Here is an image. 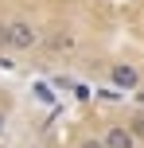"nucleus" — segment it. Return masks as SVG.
Listing matches in <instances>:
<instances>
[{"instance_id":"obj_4","label":"nucleus","mask_w":144,"mask_h":148,"mask_svg":"<svg viewBox=\"0 0 144 148\" xmlns=\"http://www.w3.org/2000/svg\"><path fill=\"white\" fill-rule=\"evenodd\" d=\"M70 47H74V31L62 27V31H55V35H51V51H70Z\"/></svg>"},{"instance_id":"obj_8","label":"nucleus","mask_w":144,"mask_h":148,"mask_svg":"<svg viewBox=\"0 0 144 148\" xmlns=\"http://www.w3.org/2000/svg\"><path fill=\"white\" fill-rule=\"evenodd\" d=\"M0 51H8V23H0Z\"/></svg>"},{"instance_id":"obj_10","label":"nucleus","mask_w":144,"mask_h":148,"mask_svg":"<svg viewBox=\"0 0 144 148\" xmlns=\"http://www.w3.org/2000/svg\"><path fill=\"white\" fill-rule=\"evenodd\" d=\"M132 94H136V101L144 105V86H136V90H132Z\"/></svg>"},{"instance_id":"obj_3","label":"nucleus","mask_w":144,"mask_h":148,"mask_svg":"<svg viewBox=\"0 0 144 148\" xmlns=\"http://www.w3.org/2000/svg\"><path fill=\"white\" fill-rule=\"evenodd\" d=\"M101 140H105V148H136V133L129 125H109Z\"/></svg>"},{"instance_id":"obj_5","label":"nucleus","mask_w":144,"mask_h":148,"mask_svg":"<svg viewBox=\"0 0 144 148\" xmlns=\"http://www.w3.org/2000/svg\"><path fill=\"white\" fill-rule=\"evenodd\" d=\"M31 94H35L43 105H51V101H55V94H51V86H47V82H35V86H31Z\"/></svg>"},{"instance_id":"obj_9","label":"nucleus","mask_w":144,"mask_h":148,"mask_svg":"<svg viewBox=\"0 0 144 148\" xmlns=\"http://www.w3.org/2000/svg\"><path fill=\"white\" fill-rule=\"evenodd\" d=\"M4 129H8V117H4V109H0V136H4Z\"/></svg>"},{"instance_id":"obj_2","label":"nucleus","mask_w":144,"mask_h":148,"mask_svg":"<svg viewBox=\"0 0 144 148\" xmlns=\"http://www.w3.org/2000/svg\"><path fill=\"white\" fill-rule=\"evenodd\" d=\"M109 82H113V90H136L140 86V70L132 62H113L109 66Z\"/></svg>"},{"instance_id":"obj_7","label":"nucleus","mask_w":144,"mask_h":148,"mask_svg":"<svg viewBox=\"0 0 144 148\" xmlns=\"http://www.w3.org/2000/svg\"><path fill=\"white\" fill-rule=\"evenodd\" d=\"M129 129H132L136 136H144V113H140V117H132V121H129Z\"/></svg>"},{"instance_id":"obj_6","label":"nucleus","mask_w":144,"mask_h":148,"mask_svg":"<svg viewBox=\"0 0 144 148\" xmlns=\"http://www.w3.org/2000/svg\"><path fill=\"white\" fill-rule=\"evenodd\" d=\"M78 148H105V140H101V136H86Z\"/></svg>"},{"instance_id":"obj_1","label":"nucleus","mask_w":144,"mask_h":148,"mask_svg":"<svg viewBox=\"0 0 144 148\" xmlns=\"http://www.w3.org/2000/svg\"><path fill=\"white\" fill-rule=\"evenodd\" d=\"M39 27L31 20H8V51H31L39 47Z\"/></svg>"}]
</instances>
